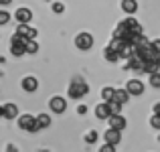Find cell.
<instances>
[{
	"label": "cell",
	"instance_id": "8fae6325",
	"mask_svg": "<svg viewBox=\"0 0 160 152\" xmlns=\"http://www.w3.org/2000/svg\"><path fill=\"white\" fill-rule=\"evenodd\" d=\"M16 114H18V108H16L14 104H4L2 105V116L4 118L12 120V118H16Z\"/></svg>",
	"mask_w": 160,
	"mask_h": 152
},
{
	"label": "cell",
	"instance_id": "30bf717a",
	"mask_svg": "<svg viewBox=\"0 0 160 152\" xmlns=\"http://www.w3.org/2000/svg\"><path fill=\"white\" fill-rule=\"evenodd\" d=\"M31 18H32V12L28 10V8H18V10H16V20H18L20 24H27Z\"/></svg>",
	"mask_w": 160,
	"mask_h": 152
},
{
	"label": "cell",
	"instance_id": "5bb4252c",
	"mask_svg": "<svg viewBox=\"0 0 160 152\" xmlns=\"http://www.w3.org/2000/svg\"><path fill=\"white\" fill-rule=\"evenodd\" d=\"M113 99L120 101V104H126V101L130 99V91H128V89H116V95H113Z\"/></svg>",
	"mask_w": 160,
	"mask_h": 152
},
{
	"label": "cell",
	"instance_id": "7c38bea8",
	"mask_svg": "<svg viewBox=\"0 0 160 152\" xmlns=\"http://www.w3.org/2000/svg\"><path fill=\"white\" fill-rule=\"evenodd\" d=\"M120 130H116V128H109L108 132H106V142H109V144H113L116 146L118 142H120Z\"/></svg>",
	"mask_w": 160,
	"mask_h": 152
},
{
	"label": "cell",
	"instance_id": "603a6c76",
	"mask_svg": "<svg viewBox=\"0 0 160 152\" xmlns=\"http://www.w3.org/2000/svg\"><path fill=\"white\" fill-rule=\"evenodd\" d=\"M95 140H98V132H87V136H85V142H87V144H93Z\"/></svg>",
	"mask_w": 160,
	"mask_h": 152
},
{
	"label": "cell",
	"instance_id": "44dd1931",
	"mask_svg": "<svg viewBox=\"0 0 160 152\" xmlns=\"http://www.w3.org/2000/svg\"><path fill=\"white\" fill-rule=\"evenodd\" d=\"M150 85H152V87H160V73H152V75H150Z\"/></svg>",
	"mask_w": 160,
	"mask_h": 152
},
{
	"label": "cell",
	"instance_id": "9a60e30c",
	"mask_svg": "<svg viewBox=\"0 0 160 152\" xmlns=\"http://www.w3.org/2000/svg\"><path fill=\"white\" fill-rule=\"evenodd\" d=\"M122 8H124L128 14H132V12H136L138 4H136V0H124V2H122Z\"/></svg>",
	"mask_w": 160,
	"mask_h": 152
},
{
	"label": "cell",
	"instance_id": "f546056e",
	"mask_svg": "<svg viewBox=\"0 0 160 152\" xmlns=\"http://www.w3.org/2000/svg\"><path fill=\"white\" fill-rule=\"evenodd\" d=\"M2 4H10V0H2Z\"/></svg>",
	"mask_w": 160,
	"mask_h": 152
},
{
	"label": "cell",
	"instance_id": "52a82bcc",
	"mask_svg": "<svg viewBox=\"0 0 160 152\" xmlns=\"http://www.w3.org/2000/svg\"><path fill=\"white\" fill-rule=\"evenodd\" d=\"M95 116H98L99 120H109V118H112V112H109V105H108V101L95 108Z\"/></svg>",
	"mask_w": 160,
	"mask_h": 152
},
{
	"label": "cell",
	"instance_id": "9c48e42d",
	"mask_svg": "<svg viewBox=\"0 0 160 152\" xmlns=\"http://www.w3.org/2000/svg\"><path fill=\"white\" fill-rule=\"evenodd\" d=\"M16 35L27 37V39H35V37H37V31H35V28H31L28 24H20V27L16 28Z\"/></svg>",
	"mask_w": 160,
	"mask_h": 152
},
{
	"label": "cell",
	"instance_id": "2e32d148",
	"mask_svg": "<svg viewBox=\"0 0 160 152\" xmlns=\"http://www.w3.org/2000/svg\"><path fill=\"white\" fill-rule=\"evenodd\" d=\"M103 53H106V59H108V61H113V63H116V61H118V59H120V57H122V55H120V53H118V51H116V49H113V47H108L106 51H103Z\"/></svg>",
	"mask_w": 160,
	"mask_h": 152
},
{
	"label": "cell",
	"instance_id": "7402d4cb",
	"mask_svg": "<svg viewBox=\"0 0 160 152\" xmlns=\"http://www.w3.org/2000/svg\"><path fill=\"white\" fill-rule=\"evenodd\" d=\"M150 126L156 128V130H160V116H158V114H154V116L150 118Z\"/></svg>",
	"mask_w": 160,
	"mask_h": 152
},
{
	"label": "cell",
	"instance_id": "277c9868",
	"mask_svg": "<svg viewBox=\"0 0 160 152\" xmlns=\"http://www.w3.org/2000/svg\"><path fill=\"white\" fill-rule=\"evenodd\" d=\"M49 104H51V109H53L55 114H61V112H65V109H67V101L63 99V98H59V95H55Z\"/></svg>",
	"mask_w": 160,
	"mask_h": 152
},
{
	"label": "cell",
	"instance_id": "83f0119b",
	"mask_svg": "<svg viewBox=\"0 0 160 152\" xmlns=\"http://www.w3.org/2000/svg\"><path fill=\"white\" fill-rule=\"evenodd\" d=\"M152 45H154V49H156V51H158V53H160V41H154V43H152Z\"/></svg>",
	"mask_w": 160,
	"mask_h": 152
},
{
	"label": "cell",
	"instance_id": "484cf974",
	"mask_svg": "<svg viewBox=\"0 0 160 152\" xmlns=\"http://www.w3.org/2000/svg\"><path fill=\"white\" fill-rule=\"evenodd\" d=\"M0 23H8V12L6 10H0Z\"/></svg>",
	"mask_w": 160,
	"mask_h": 152
},
{
	"label": "cell",
	"instance_id": "cb8c5ba5",
	"mask_svg": "<svg viewBox=\"0 0 160 152\" xmlns=\"http://www.w3.org/2000/svg\"><path fill=\"white\" fill-rule=\"evenodd\" d=\"M63 10H65V6H63L61 2H55V4H53V12H57V14H61Z\"/></svg>",
	"mask_w": 160,
	"mask_h": 152
},
{
	"label": "cell",
	"instance_id": "ffe728a7",
	"mask_svg": "<svg viewBox=\"0 0 160 152\" xmlns=\"http://www.w3.org/2000/svg\"><path fill=\"white\" fill-rule=\"evenodd\" d=\"M37 51H39V45L35 43V39H31V41L27 43V53H28V55H35Z\"/></svg>",
	"mask_w": 160,
	"mask_h": 152
},
{
	"label": "cell",
	"instance_id": "3957f363",
	"mask_svg": "<svg viewBox=\"0 0 160 152\" xmlns=\"http://www.w3.org/2000/svg\"><path fill=\"white\" fill-rule=\"evenodd\" d=\"M87 91H89V87H87L85 83H77L75 81L73 85H69V98L79 99V98H83V95H87Z\"/></svg>",
	"mask_w": 160,
	"mask_h": 152
},
{
	"label": "cell",
	"instance_id": "d4e9b609",
	"mask_svg": "<svg viewBox=\"0 0 160 152\" xmlns=\"http://www.w3.org/2000/svg\"><path fill=\"white\" fill-rule=\"evenodd\" d=\"M99 152H116V148H113V144H109V142H108L106 146H102V148H99Z\"/></svg>",
	"mask_w": 160,
	"mask_h": 152
},
{
	"label": "cell",
	"instance_id": "ac0fdd59",
	"mask_svg": "<svg viewBox=\"0 0 160 152\" xmlns=\"http://www.w3.org/2000/svg\"><path fill=\"white\" fill-rule=\"evenodd\" d=\"M37 120H39V126H41V128H47V126L51 124V118H49L47 114H41V116H37Z\"/></svg>",
	"mask_w": 160,
	"mask_h": 152
},
{
	"label": "cell",
	"instance_id": "6da1fadb",
	"mask_svg": "<svg viewBox=\"0 0 160 152\" xmlns=\"http://www.w3.org/2000/svg\"><path fill=\"white\" fill-rule=\"evenodd\" d=\"M18 126L22 130H28V132H37V130L41 128V126H39V120H37V118H32V116H28V114H24V116L18 118Z\"/></svg>",
	"mask_w": 160,
	"mask_h": 152
},
{
	"label": "cell",
	"instance_id": "4dcf8cb0",
	"mask_svg": "<svg viewBox=\"0 0 160 152\" xmlns=\"http://www.w3.org/2000/svg\"><path fill=\"white\" fill-rule=\"evenodd\" d=\"M158 61H160V55H158Z\"/></svg>",
	"mask_w": 160,
	"mask_h": 152
},
{
	"label": "cell",
	"instance_id": "f1b7e54d",
	"mask_svg": "<svg viewBox=\"0 0 160 152\" xmlns=\"http://www.w3.org/2000/svg\"><path fill=\"white\" fill-rule=\"evenodd\" d=\"M154 114H158V116H160V104L154 105Z\"/></svg>",
	"mask_w": 160,
	"mask_h": 152
},
{
	"label": "cell",
	"instance_id": "5b68a950",
	"mask_svg": "<svg viewBox=\"0 0 160 152\" xmlns=\"http://www.w3.org/2000/svg\"><path fill=\"white\" fill-rule=\"evenodd\" d=\"M126 89L130 91V95H142V91H144V85H142V81H138V79H132V81H128Z\"/></svg>",
	"mask_w": 160,
	"mask_h": 152
},
{
	"label": "cell",
	"instance_id": "d6986e66",
	"mask_svg": "<svg viewBox=\"0 0 160 152\" xmlns=\"http://www.w3.org/2000/svg\"><path fill=\"white\" fill-rule=\"evenodd\" d=\"M113 95H116V89H113V87H106V89L102 91V98L106 99V101H109V99H113Z\"/></svg>",
	"mask_w": 160,
	"mask_h": 152
},
{
	"label": "cell",
	"instance_id": "4fadbf2b",
	"mask_svg": "<svg viewBox=\"0 0 160 152\" xmlns=\"http://www.w3.org/2000/svg\"><path fill=\"white\" fill-rule=\"evenodd\" d=\"M37 87H39V83H37L35 77H24L22 79V89L24 91H35Z\"/></svg>",
	"mask_w": 160,
	"mask_h": 152
},
{
	"label": "cell",
	"instance_id": "7a4b0ae2",
	"mask_svg": "<svg viewBox=\"0 0 160 152\" xmlns=\"http://www.w3.org/2000/svg\"><path fill=\"white\" fill-rule=\"evenodd\" d=\"M91 45H93V37H91L89 33H81V35L75 37V47L77 49L87 51V49H91Z\"/></svg>",
	"mask_w": 160,
	"mask_h": 152
},
{
	"label": "cell",
	"instance_id": "4316f807",
	"mask_svg": "<svg viewBox=\"0 0 160 152\" xmlns=\"http://www.w3.org/2000/svg\"><path fill=\"white\" fill-rule=\"evenodd\" d=\"M77 112H79V114H85V112H87V108H85V105H79Z\"/></svg>",
	"mask_w": 160,
	"mask_h": 152
},
{
	"label": "cell",
	"instance_id": "e0dca14e",
	"mask_svg": "<svg viewBox=\"0 0 160 152\" xmlns=\"http://www.w3.org/2000/svg\"><path fill=\"white\" fill-rule=\"evenodd\" d=\"M108 105H109V112H112V116H113V114H120V108H122V104H120V101L109 99V101H108Z\"/></svg>",
	"mask_w": 160,
	"mask_h": 152
},
{
	"label": "cell",
	"instance_id": "ba28073f",
	"mask_svg": "<svg viewBox=\"0 0 160 152\" xmlns=\"http://www.w3.org/2000/svg\"><path fill=\"white\" fill-rule=\"evenodd\" d=\"M160 69V61L158 59H148V61H144V73H158Z\"/></svg>",
	"mask_w": 160,
	"mask_h": 152
},
{
	"label": "cell",
	"instance_id": "8992f818",
	"mask_svg": "<svg viewBox=\"0 0 160 152\" xmlns=\"http://www.w3.org/2000/svg\"><path fill=\"white\" fill-rule=\"evenodd\" d=\"M109 128H116V130H124L126 128V120L120 116V114H113L112 118H109Z\"/></svg>",
	"mask_w": 160,
	"mask_h": 152
}]
</instances>
